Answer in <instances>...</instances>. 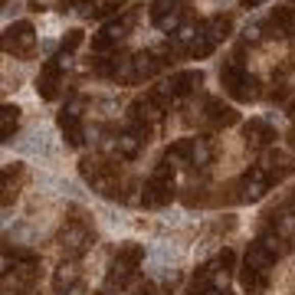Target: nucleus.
<instances>
[{
  "label": "nucleus",
  "instance_id": "7ed1b4c3",
  "mask_svg": "<svg viewBox=\"0 0 295 295\" xmlns=\"http://www.w3.org/2000/svg\"><path fill=\"white\" fill-rule=\"evenodd\" d=\"M82 43H85V33L79 27L66 30V36L56 46V53L40 66L33 85H36V95H40L43 102H59V99L69 95L66 79H69V69H72V63H76V50H79Z\"/></svg>",
  "mask_w": 295,
  "mask_h": 295
},
{
  "label": "nucleus",
  "instance_id": "4be33fe9",
  "mask_svg": "<svg viewBox=\"0 0 295 295\" xmlns=\"http://www.w3.org/2000/svg\"><path fill=\"white\" fill-rule=\"evenodd\" d=\"M285 115H289V118L295 121V99H292V102H289V108H285Z\"/></svg>",
  "mask_w": 295,
  "mask_h": 295
},
{
  "label": "nucleus",
  "instance_id": "f257e3e1",
  "mask_svg": "<svg viewBox=\"0 0 295 295\" xmlns=\"http://www.w3.org/2000/svg\"><path fill=\"white\" fill-rule=\"evenodd\" d=\"M79 174H82V181L89 184V187L95 190L99 197H105V200H118V204H138V197H141V181H138V177L128 170L125 161L112 158V154L99 151V148L82 151V158H79Z\"/></svg>",
  "mask_w": 295,
  "mask_h": 295
},
{
  "label": "nucleus",
  "instance_id": "9b49d317",
  "mask_svg": "<svg viewBox=\"0 0 295 295\" xmlns=\"http://www.w3.org/2000/svg\"><path fill=\"white\" fill-rule=\"evenodd\" d=\"M36 50H40V33H36L33 20H13L4 27V56L30 63L36 59Z\"/></svg>",
  "mask_w": 295,
  "mask_h": 295
},
{
  "label": "nucleus",
  "instance_id": "423d86ee",
  "mask_svg": "<svg viewBox=\"0 0 295 295\" xmlns=\"http://www.w3.org/2000/svg\"><path fill=\"white\" fill-rule=\"evenodd\" d=\"M53 246L59 250V259H82L95 246V223H92L89 210H82L79 204H69L63 223L53 236Z\"/></svg>",
  "mask_w": 295,
  "mask_h": 295
},
{
  "label": "nucleus",
  "instance_id": "dca6fc26",
  "mask_svg": "<svg viewBox=\"0 0 295 295\" xmlns=\"http://www.w3.org/2000/svg\"><path fill=\"white\" fill-rule=\"evenodd\" d=\"M23 181H27V164L23 161H7L4 164V210H10V204L20 197Z\"/></svg>",
  "mask_w": 295,
  "mask_h": 295
},
{
  "label": "nucleus",
  "instance_id": "1a4fd4ad",
  "mask_svg": "<svg viewBox=\"0 0 295 295\" xmlns=\"http://www.w3.org/2000/svg\"><path fill=\"white\" fill-rule=\"evenodd\" d=\"M177 170H181V167H177L174 161L161 151V158L151 164L148 177L141 181L138 207H144V210H161V207H167L170 200L177 197Z\"/></svg>",
  "mask_w": 295,
  "mask_h": 295
},
{
  "label": "nucleus",
  "instance_id": "5701e85b",
  "mask_svg": "<svg viewBox=\"0 0 295 295\" xmlns=\"http://www.w3.org/2000/svg\"><path fill=\"white\" fill-rule=\"evenodd\" d=\"M289 4H295V0H289Z\"/></svg>",
  "mask_w": 295,
  "mask_h": 295
},
{
  "label": "nucleus",
  "instance_id": "412c9836",
  "mask_svg": "<svg viewBox=\"0 0 295 295\" xmlns=\"http://www.w3.org/2000/svg\"><path fill=\"white\" fill-rule=\"evenodd\" d=\"M4 295H43L40 289H30V292H4Z\"/></svg>",
  "mask_w": 295,
  "mask_h": 295
},
{
  "label": "nucleus",
  "instance_id": "f8f14e48",
  "mask_svg": "<svg viewBox=\"0 0 295 295\" xmlns=\"http://www.w3.org/2000/svg\"><path fill=\"white\" fill-rule=\"evenodd\" d=\"M190 17H193L190 0H151V4H148V20H151V27L161 30L164 36L177 33Z\"/></svg>",
  "mask_w": 295,
  "mask_h": 295
},
{
  "label": "nucleus",
  "instance_id": "aec40b11",
  "mask_svg": "<svg viewBox=\"0 0 295 295\" xmlns=\"http://www.w3.org/2000/svg\"><path fill=\"white\" fill-rule=\"evenodd\" d=\"M285 144H289V151L295 154V121H292V128L285 131Z\"/></svg>",
  "mask_w": 295,
  "mask_h": 295
},
{
  "label": "nucleus",
  "instance_id": "6e6552de",
  "mask_svg": "<svg viewBox=\"0 0 295 295\" xmlns=\"http://www.w3.org/2000/svg\"><path fill=\"white\" fill-rule=\"evenodd\" d=\"M141 17H144V7L131 4L125 13H118L115 20L102 23V27L92 33V40H89V56H108V53L125 50L128 40H131V33H135L138 23H141Z\"/></svg>",
  "mask_w": 295,
  "mask_h": 295
},
{
  "label": "nucleus",
  "instance_id": "0eeeda50",
  "mask_svg": "<svg viewBox=\"0 0 295 295\" xmlns=\"http://www.w3.org/2000/svg\"><path fill=\"white\" fill-rule=\"evenodd\" d=\"M141 262H144V243H135V239L118 243L112 259H108V266H105V279L99 282L95 295H118V292H125L128 285H138Z\"/></svg>",
  "mask_w": 295,
  "mask_h": 295
},
{
  "label": "nucleus",
  "instance_id": "20e7f679",
  "mask_svg": "<svg viewBox=\"0 0 295 295\" xmlns=\"http://www.w3.org/2000/svg\"><path fill=\"white\" fill-rule=\"evenodd\" d=\"M184 128H197V135H220L233 125H239V112L233 102H223L220 95L210 92H197L184 105H177Z\"/></svg>",
  "mask_w": 295,
  "mask_h": 295
},
{
  "label": "nucleus",
  "instance_id": "39448f33",
  "mask_svg": "<svg viewBox=\"0 0 295 295\" xmlns=\"http://www.w3.org/2000/svg\"><path fill=\"white\" fill-rule=\"evenodd\" d=\"M246 53L250 50H246L243 43H233V50L223 56V63H220V85L230 95V102L256 105V102H266V85H262V79L250 69Z\"/></svg>",
  "mask_w": 295,
  "mask_h": 295
},
{
  "label": "nucleus",
  "instance_id": "f3484780",
  "mask_svg": "<svg viewBox=\"0 0 295 295\" xmlns=\"http://www.w3.org/2000/svg\"><path fill=\"white\" fill-rule=\"evenodd\" d=\"M20 125H23V108H20V105L4 102V108H0V141L10 144L13 138H17Z\"/></svg>",
  "mask_w": 295,
  "mask_h": 295
},
{
  "label": "nucleus",
  "instance_id": "6ab92c4d",
  "mask_svg": "<svg viewBox=\"0 0 295 295\" xmlns=\"http://www.w3.org/2000/svg\"><path fill=\"white\" fill-rule=\"evenodd\" d=\"M262 4H269V0H239L243 10H256V7H262Z\"/></svg>",
  "mask_w": 295,
  "mask_h": 295
},
{
  "label": "nucleus",
  "instance_id": "ddd939ff",
  "mask_svg": "<svg viewBox=\"0 0 295 295\" xmlns=\"http://www.w3.org/2000/svg\"><path fill=\"white\" fill-rule=\"evenodd\" d=\"M204 79H207L204 69H200V66H190V69H174V72H167L158 85L164 89V95H167L174 105H184L187 99L197 95V92H204Z\"/></svg>",
  "mask_w": 295,
  "mask_h": 295
},
{
  "label": "nucleus",
  "instance_id": "2eb2a0df",
  "mask_svg": "<svg viewBox=\"0 0 295 295\" xmlns=\"http://www.w3.org/2000/svg\"><path fill=\"white\" fill-rule=\"evenodd\" d=\"M82 279V259H59L53 269V295H72Z\"/></svg>",
  "mask_w": 295,
  "mask_h": 295
},
{
  "label": "nucleus",
  "instance_id": "f03ea898",
  "mask_svg": "<svg viewBox=\"0 0 295 295\" xmlns=\"http://www.w3.org/2000/svg\"><path fill=\"white\" fill-rule=\"evenodd\" d=\"M285 256V250L279 246V239L266 227L256 230V236L246 246L243 266H239V289L243 295H266L269 282H273V269L279 266V259Z\"/></svg>",
  "mask_w": 295,
  "mask_h": 295
},
{
  "label": "nucleus",
  "instance_id": "9d476101",
  "mask_svg": "<svg viewBox=\"0 0 295 295\" xmlns=\"http://www.w3.org/2000/svg\"><path fill=\"white\" fill-rule=\"evenodd\" d=\"M89 105H92V99L85 95L82 89H69V95L63 99V105H59V112H56V125L63 131V141L69 148H76V151H82V148L89 144V128H85Z\"/></svg>",
  "mask_w": 295,
  "mask_h": 295
},
{
  "label": "nucleus",
  "instance_id": "a211bd4d",
  "mask_svg": "<svg viewBox=\"0 0 295 295\" xmlns=\"http://www.w3.org/2000/svg\"><path fill=\"white\" fill-rule=\"evenodd\" d=\"M131 295H161V289L151 282V279H138V285L131 289Z\"/></svg>",
  "mask_w": 295,
  "mask_h": 295
},
{
  "label": "nucleus",
  "instance_id": "4468645a",
  "mask_svg": "<svg viewBox=\"0 0 295 295\" xmlns=\"http://www.w3.org/2000/svg\"><path fill=\"white\" fill-rule=\"evenodd\" d=\"M239 135H243V148H246V154L250 158H262L266 151H273L276 148V138H279V131L276 125L269 118H250V121H243L239 125Z\"/></svg>",
  "mask_w": 295,
  "mask_h": 295
}]
</instances>
